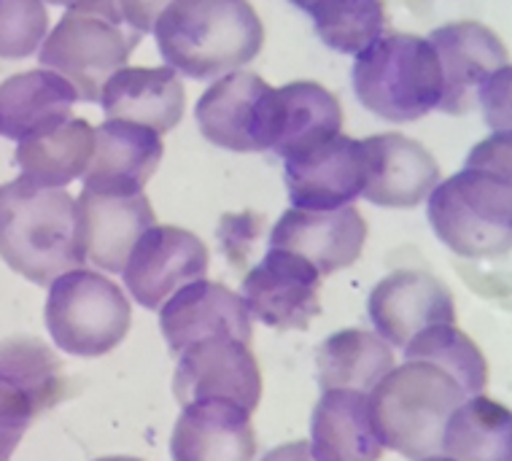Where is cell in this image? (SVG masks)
Listing matches in <instances>:
<instances>
[{"label":"cell","mask_w":512,"mask_h":461,"mask_svg":"<svg viewBox=\"0 0 512 461\" xmlns=\"http://www.w3.org/2000/svg\"><path fill=\"white\" fill-rule=\"evenodd\" d=\"M0 259L38 286L84 267L76 200L25 176L0 184Z\"/></svg>","instance_id":"cell-1"},{"label":"cell","mask_w":512,"mask_h":461,"mask_svg":"<svg viewBox=\"0 0 512 461\" xmlns=\"http://www.w3.org/2000/svg\"><path fill=\"white\" fill-rule=\"evenodd\" d=\"M165 65L189 79H219L254 60L265 27L248 0H173L154 25Z\"/></svg>","instance_id":"cell-2"},{"label":"cell","mask_w":512,"mask_h":461,"mask_svg":"<svg viewBox=\"0 0 512 461\" xmlns=\"http://www.w3.org/2000/svg\"><path fill=\"white\" fill-rule=\"evenodd\" d=\"M469 394L437 364L405 359L370 391L380 443L405 459H442L445 424Z\"/></svg>","instance_id":"cell-3"},{"label":"cell","mask_w":512,"mask_h":461,"mask_svg":"<svg viewBox=\"0 0 512 461\" xmlns=\"http://www.w3.org/2000/svg\"><path fill=\"white\" fill-rule=\"evenodd\" d=\"M356 98L386 122H415L442 98V65L429 38L391 33L356 54Z\"/></svg>","instance_id":"cell-4"},{"label":"cell","mask_w":512,"mask_h":461,"mask_svg":"<svg viewBox=\"0 0 512 461\" xmlns=\"http://www.w3.org/2000/svg\"><path fill=\"white\" fill-rule=\"evenodd\" d=\"M426 216L434 235L459 257L491 259L512 251V184L480 168L440 181Z\"/></svg>","instance_id":"cell-5"},{"label":"cell","mask_w":512,"mask_h":461,"mask_svg":"<svg viewBox=\"0 0 512 461\" xmlns=\"http://www.w3.org/2000/svg\"><path fill=\"white\" fill-rule=\"evenodd\" d=\"M44 316L54 343L73 356H103L114 351L133 321L122 289L106 275L84 267L54 278Z\"/></svg>","instance_id":"cell-6"},{"label":"cell","mask_w":512,"mask_h":461,"mask_svg":"<svg viewBox=\"0 0 512 461\" xmlns=\"http://www.w3.org/2000/svg\"><path fill=\"white\" fill-rule=\"evenodd\" d=\"M141 33L98 14L68 11L38 49V63L71 81L79 100L100 103V92L130 63Z\"/></svg>","instance_id":"cell-7"},{"label":"cell","mask_w":512,"mask_h":461,"mask_svg":"<svg viewBox=\"0 0 512 461\" xmlns=\"http://www.w3.org/2000/svg\"><path fill=\"white\" fill-rule=\"evenodd\" d=\"M173 394L181 405L197 399H232L254 413L262 399V373L248 343L230 335L197 340L178 354Z\"/></svg>","instance_id":"cell-8"},{"label":"cell","mask_w":512,"mask_h":461,"mask_svg":"<svg viewBox=\"0 0 512 461\" xmlns=\"http://www.w3.org/2000/svg\"><path fill=\"white\" fill-rule=\"evenodd\" d=\"M208 249L195 232L181 227H149L135 243L122 275L138 305L159 311L181 286L203 278Z\"/></svg>","instance_id":"cell-9"},{"label":"cell","mask_w":512,"mask_h":461,"mask_svg":"<svg viewBox=\"0 0 512 461\" xmlns=\"http://www.w3.org/2000/svg\"><path fill=\"white\" fill-rule=\"evenodd\" d=\"M321 273L308 259L286 249H270L246 275L243 302L251 319L273 329H308L321 313Z\"/></svg>","instance_id":"cell-10"},{"label":"cell","mask_w":512,"mask_h":461,"mask_svg":"<svg viewBox=\"0 0 512 461\" xmlns=\"http://www.w3.org/2000/svg\"><path fill=\"white\" fill-rule=\"evenodd\" d=\"M429 44L442 65L440 111L456 116L475 111L483 84L507 65L502 38L480 22H451L437 27Z\"/></svg>","instance_id":"cell-11"},{"label":"cell","mask_w":512,"mask_h":461,"mask_svg":"<svg viewBox=\"0 0 512 461\" xmlns=\"http://www.w3.org/2000/svg\"><path fill=\"white\" fill-rule=\"evenodd\" d=\"M343 130V108L337 98L316 81H294L270 89L262 119V146L283 160L300 157Z\"/></svg>","instance_id":"cell-12"},{"label":"cell","mask_w":512,"mask_h":461,"mask_svg":"<svg viewBox=\"0 0 512 461\" xmlns=\"http://www.w3.org/2000/svg\"><path fill=\"white\" fill-rule=\"evenodd\" d=\"M367 313L375 332L391 348H405L418 332L434 324H456V305L448 286L421 270L386 275L372 289Z\"/></svg>","instance_id":"cell-13"},{"label":"cell","mask_w":512,"mask_h":461,"mask_svg":"<svg viewBox=\"0 0 512 461\" xmlns=\"http://www.w3.org/2000/svg\"><path fill=\"white\" fill-rule=\"evenodd\" d=\"M364 146V192L380 208H415L440 184V165L413 138L372 135Z\"/></svg>","instance_id":"cell-14"},{"label":"cell","mask_w":512,"mask_h":461,"mask_svg":"<svg viewBox=\"0 0 512 461\" xmlns=\"http://www.w3.org/2000/svg\"><path fill=\"white\" fill-rule=\"evenodd\" d=\"M283 173L294 208H343L364 192V146L348 135H335L300 157H289Z\"/></svg>","instance_id":"cell-15"},{"label":"cell","mask_w":512,"mask_h":461,"mask_svg":"<svg viewBox=\"0 0 512 461\" xmlns=\"http://www.w3.org/2000/svg\"><path fill=\"white\" fill-rule=\"evenodd\" d=\"M367 240V222L354 205L332 211L289 208L270 235V249H286L316 265L321 275L337 273L359 259Z\"/></svg>","instance_id":"cell-16"},{"label":"cell","mask_w":512,"mask_h":461,"mask_svg":"<svg viewBox=\"0 0 512 461\" xmlns=\"http://www.w3.org/2000/svg\"><path fill=\"white\" fill-rule=\"evenodd\" d=\"M159 327L173 354H181L197 340L216 335H230L251 343V313L243 297L224 284H213L203 278L181 286L159 308Z\"/></svg>","instance_id":"cell-17"},{"label":"cell","mask_w":512,"mask_h":461,"mask_svg":"<svg viewBox=\"0 0 512 461\" xmlns=\"http://www.w3.org/2000/svg\"><path fill=\"white\" fill-rule=\"evenodd\" d=\"M79 208V235L87 262L106 273H122L135 243L149 227L157 224L149 197L100 195L84 189L76 200Z\"/></svg>","instance_id":"cell-18"},{"label":"cell","mask_w":512,"mask_h":461,"mask_svg":"<svg viewBox=\"0 0 512 461\" xmlns=\"http://www.w3.org/2000/svg\"><path fill=\"white\" fill-rule=\"evenodd\" d=\"M270 84L256 73H224L197 100L195 119L200 133L221 149L265 151L262 146V119Z\"/></svg>","instance_id":"cell-19"},{"label":"cell","mask_w":512,"mask_h":461,"mask_svg":"<svg viewBox=\"0 0 512 461\" xmlns=\"http://www.w3.org/2000/svg\"><path fill=\"white\" fill-rule=\"evenodd\" d=\"M162 138L151 127L106 119L95 127V154L84 173V189L100 195H138L162 162Z\"/></svg>","instance_id":"cell-20"},{"label":"cell","mask_w":512,"mask_h":461,"mask_svg":"<svg viewBox=\"0 0 512 461\" xmlns=\"http://www.w3.org/2000/svg\"><path fill=\"white\" fill-rule=\"evenodd\" d=\"M170 453L178 461L254 459L251 410L221 397L189 402L173 429Z\"/></svg>","instance_id":"cell-21"},{"label":"cell","mask_w":512,"mask_h":461,"mask_svg":"<svg viewBox=\"0 0 512 461\" xmlns=\"http://www.w3.org/2000/svg\"><path fill=\"white\" fill-rule=\"evenodd\" d=\"M100 106L108 119H127L151 127L159 135L170 133L184 116V84L170 65L130 68L124 65L106 81Z\"/></svg>","instance_id":"cell-22"},{"label":"cell","mask_w":512,"mask_h":461,"mask_svg":"<svg viewBox=\"0 0 512 461\" xmlns=\"http://www.w3.org/2000/svg\"><path fill=\"white\" fill-rule=\"evenodd\" d=\"M79 92L71 81L49 68L19 73L0 84V135L25 141L65 125Z\"/></svg>","instance_id":"cell-23"},{"label":"cell","mask_w":512,"mask_h":461,"mask_svg":"<svg viewBox=\"0 0 512 461\" xmlns=\"http://www.w3.org/2000/svg\"><path fill=\"white\" fill-rule=\"evenodd\" d=\"M380 443L370 413V394L327 389L310 424V456L321 461L380 459Z\"/></svg>","instance_id":"cell-24"},{"label":"cell","mask_w":512,"mask_h":461,"mask_svg":"<svg viewBox=\"0 0 512 461\" xmlns=\"http://www.w3.org/2000/svg\"><path fill=\"white\" fill-rule=\"evenodd\" d=\"M95 154V127L87 119H68L65 125L17 141V165L22 176L41 187L65 189L84 178Z\"/></svg>","instance_id":"cell-25"},{"label":"cell","mask_w":512,"mask_h":461,"mask_svg":"<svg viewBox=\"0 0 512 461\" xmlns=\"http://www.w3.org/2000/svg\"><path fill=\"white\" fill-rule=\"evenodd\" d=\"M318 383L321 389H354L370 394L397 367L394 348L370 329H343L318 348Z\"/></svg>","instance_id":"cell-26"},{"label":"cell","mask_w":512,"mask_h":461,"mask_svg":"<svg viewBox=\"0 0 512 461\" xmlns=\"http://www.w3.org/2000/svg\"><path fill=\"white\" fill-rule=\"evenodd\" d=\"M442 459L512 461V410L483 394L464 399L445 424Z\"/></svg>","instance_id":"cell-27"},{"label":"cell","mask_w":512,"mask_h":461,"mask_svg":"<svg viewBox=\"0 0 512 461\" xmlns=\"http://www.w3.org/2000/svg\"><path fill=\"white\" fill-rule=\"evenodd\" d=\"M305 11L318 38L340 54H359L386 30L383 0H289Z\"/></svg>","instance_id":"cell-28"},{"label":"cell","mask_w":512,"mask_h":461,"mask_svg":"<svg viewBox=\"0 0 512 461\" xmlns=\"http://www.w3.org/2000/svg\"><path fill=\"white\" fill-rule=\"evenodd\" d=\"M402 351H405V359L437 364L440 370L451 373L469 397L486 391V356L475 346V340L464 335L456 324H434V327H426Z\"/></svg>","instance_id":"cell-29"},{"label":"cell","mask_w":512,"mask_h":461,"mask_svg":"<svg viewBox=\"0 0 512 461\" xmlns=\"http://www.w3.org/2000/svg\"><path fill=\"white\" fill-rule=\"evenodd\" d=\"M0 373L19 383L36 402L38 416L52 410L65 394L62 362L52 348L33 337H17L0 343Z\"/></svg>","instance_id":"cell-30"},{"label":"cell","mask_w":512,"mask_h":461,"mask_svg":"<svg viewBox=\"0 0 512 461\" xmlns=\"http://www.w3.org/2000/svg\"><path fill=\"white\" fill-rule=\"evenodd\" d=\"M49 36L44 0H0V57L19 60L41 49Z\"/></svg>","instance_id":"cell-31"},{"label":"cell","mask_w":512,"mask_h":461,"mask_svg":"<svg viewBox=\"0 0 512 461\" xmlns=\"http://www.w3.org/2000/svg\"><path fill=\"white\" fill-rule=\"evenodd\" d=\"M38 418L36 402L19 383L0 373V459L17 451L30 424Z\"/></svg>","instance_id":"cell-32"},{"label":"cell","mask_w":512,"mask_h":461,"mask_svg":"<svg viewBox=\"0 0 512 461\" xmlns=\"http://www.w3.org/2000/svg\"><path fill=\"white\" fill-rule=\"evenodd\" d=\"M477 108L483 111L486 125L499 130H512V65H502L480 89Z\"/></svg>","instance_id":"cell-33"},{"label":"cell","mask_w":512,"mask_h":461,"mask_svg":"<svg viewBox=\"0 0 512 461\" xmlns=\"http://www.w3.org/2000/svg\"><path fill=\"white\" fill-rule=\"evenodd\" d=\"M262 224H265V216L259 213H227L219 224V238L221 246L227 251L232 265H243L246 257L254 249V243L262 235Z\"/></svg>","instance_id":"cell-34"},{"label":"cell","mask_w":512,"mask_h":461,"mask_svg":"<svg viewBox=\"0 0 512 461\" xmlns=\"http://www.w3.org/2000/svg\"><path fill=\"white\" fill-rule=\"evenodd\" d=\"M467 168H480L496 176L507 178L512 184V130L491 133L486 141H480L469 151Z\"/></svg>","instance_id":"cell-35"},{"label":"cell","mask_w":512,"mask_h":461,"mask_svg":"<svg viewBox=\"0 0 512 461\" xmlns=\"http://www.w3.org/2000/svg\"><path fill=\"white\" fill-rule=\"evenodd\" d=\"M173 0H119V14L127 27L138 33H154V25Z\"/></svg>","instance_id":"cell-36"},{"label":"cell","mask_w":512,"mask_h":461,"mask_svg":"<svg viewBox=\"0 0 512 461\" xmlns=\"http://www.w3.org/2000/svg\"><path fill=\"white\" fill-rule=\"evenodd\" d=\"M52 6H65L68 11H84V14H98V17H106L111 22H122V14H119V0H46Z\"/></svg>","instance_id":"cell-37"}]
</instances>
